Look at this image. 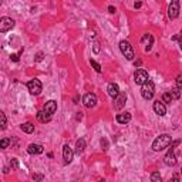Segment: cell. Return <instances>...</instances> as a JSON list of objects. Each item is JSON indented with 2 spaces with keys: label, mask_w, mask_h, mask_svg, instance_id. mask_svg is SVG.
Instances as JSON below:
<instances>
[{
  "label": "cell",
  "mask_w": 182,
  "mask_h": 182,
  "mask_svg": "<svg viewBox=\"0 0 182 182\" xmlns=\"http://www.w3.org/2000/svg\"><path fill=\"white\" fill-rule=\"evenodd\" d=\"M181 172H182V170H181Z\"/></svg>",
  "instance_id": "74e56055"
},
{
  "label": "cell",
  "mask_w": 182,
  "mask_h": 182,
  "mask_svg": "<svg viewBox=\"0 0 182 182\" xmlns=\"http://www.w3.org/2000/svg\"><path fill=\"white\" fill-rule=\"evenodd\" d=\"M101 145L104 147V150H107V147H108V144H107V140H101Z\"/></svg>",
  "instance_id": "4dcf8cb0"
},
{
  "label": "cell",
  "mask_w": 182,
  "mask_h": 182,
  "mask_svg": "<svg viewBox=\"0 0 182 182\" xmlns=\"http://www.w3.org/2000/svg\"><path fill=\"white\" fill-rule=\"evenodd\" d=\"M94 53H100V46H98V43H96V44H94Z\"/></svg>",
  "instance_id": "1f68e13d"
},
{
  "label": "cell",
  "mask_w": 182,
  "mask_h": 182,
  "mask_svg": "<svg viewBox=\"0 0 182 182\" xmlns=\"http://www.w3.org/2000/svg\"><path fill=\"white\" fill-rule=\"evenodd\" d=\"M83 104L87 108H94L97 104V96L94 93H87L83 98Z\"/></svg>",
  "instance_id": "9c48e42d"
},
{
  "label": "cell",
  "mask_w": 182,
  "mask_h": 182,
  "mask_svg": "<svg viewBox=\"0 0 182 182\" xmlns=\"http://www.w3.org/2000/svg\"><path fill=\"white\" fill-rule=\"evenodd\" d=\"M108 12H110V13H115V9H114L112 6H110V7H108Z\"/></svg>",
  "instance_id": "d6a6232c"
},
{
  "label": "cell",
  "mask_w": 182,
  "mask_h": 182,
  "mask_svg": "<svg viewBox=\"0 0 182 182\" xmlns=\"http://www.w3.org/2000/svg\"><path fill=\"white\" fill-rule=\"evenodd\" d=\"M154 111H155V114H158L160 117H164V115L166 114V107H165V102L164 101H155L154 102Z\"/></svg>",
  "instance_id": "8fae6325"
},
{
  "label": "cell",
  "mask_w": 182,
  "mask_h": 182,
  "mask_svg": "<svg viewBox=\"0 0 182 182\" xmlns=\"http://www.w3.org/2000/svg\"><path fill=\"white\" fill-rule=\"evenodd\" d=\"M10 164H12L13 168H17V166H19V162H17V160H14V158L12 160V162H10Z\"/></svg>",
  "instance_id": "f1b7e54d"
},
{
  "label": "cell",
  "mask_w": 182,
  "mask_h": 182,
  "mask_svg": "<svg viewBox=\"0 0 182 182\" xmlns=\"http://www.w3.org/2000/svg\"><path fill=\"white\" fill-rule=\"evenodd\" d=\"M175 145H179V141H175V142L171 144L170 151L166 152L165 158H164V162H165L166 165H170V166L176 165V157H175V152H174V147H175Z\"/></svg>",
  "instance_id": "3957f363"
},
{
  "label": "cell",
  "mask_w": 182,
  "mask_h": 182,
  "mask_svg": "<svg viewBox=\"0 0 182 182\" xmlns=\"http://www.w3.org/2000/svg\"><path fill=\"white\" fill-rule=\"evenodd\" d=\"M154 94H155V86L151 80H148L145 84H142V88H141V96L145 100H152Z\"/></svg>",
  "instance_id": "7a4b0ae2"
},
{
  "label": "cell",
  "mask_w": 182,
  "mask_h": 182,
  "mask_svg": "<svg viewBox=\"0 0 182 182\" xmlns=\"http://www.w3.org/2000/svg\"><path fill=\"white\" fill-rule=\"evenodd\" d=\"M176 87L182 90V76H179L178 78H176Z\"/></svg>",
  "instance_id": "4316f807"
},
{
  "label": "cell",
  "mask_w": 182,
  "mask_h": 182,
  "mask_svg": "<svg viewBox=\"0 0 182 182\" xmlns=\"http://www.w3.org/2000/svg\"><path fill=\"white\" fill-rule=\"evenodd\" d=\"M9 144H10V140H9V138H3V140L0 141V148H3V150H4V148L9 147Z\"/></svg>",
  "instance_id": "cb8c5ba5"
},
{
  "label": "cell",
  "mask_w": 182,
  "mask_h": 182,
  "mask_svg": "<svg viewBox=\"0 0 182 182\" xmlns=\"http://www.w3.org/2000/svg\"><path fill=\"white\" fill-rule=\"evenodd\" d=\"M37 120L40 122H50L51 121V115L48 114V112H46L44 110H43V111H40V112H37Z\"/></svg>",
  "instance_id": "ac0fdd59"
},
{
  "label": "cell",
  "mask_w": 182,
  "mask_h": 182,
  "mask_svg": "<svg viewBox=\"0 0 182 182\" xmlns=\"http://www.w3.org/2000/svg\"><path fill=\"white\" fill-rule=\"evenodd\" d=\"M20 130L23 132H26V134H32V132H34V125L32 122H26V124L20 125Z\"/></svg>",
  "instance_id": "d6986e66"
},
{
  "label": "cell",
  "mask_w": 182,
  "mask_h": 182,
  "mask_svg": "<svg viewBox=\"0 0 182 182\" xmlns=\"http://www.w3.org/2000/svg\"><path fill=\"white\" fill-rule=\"evenodd\" d=\"M14 20L12 19V17H2V20H0V32L2 33H6L9 32V30H12L13 27H14Z\"/></svg>",
  "instance_id": "8992f818"
},
{
  "label": "cell",
  "mask_w": 182,
  "mask_h": 182,
  "mask_svg": "<svg viewBox=\"0 0 182 182\" xmlns=\"http://www.w3.org/2000/svg\"><path fill=\"white\" fill-rule=\"evenodd\" d=\"M91 66L94 67V70H96L97 73H101V66H100V64L97 63L96 60H91Z\"/></svg>",
  "instance_id": "d4e9b609"
},
{
  "label": "cell",
  "mask_w": 182,
  "mask_h": 182,
  "mask_svg": "<svg viewBox=\"0 0 182 182\" xmlns=\"http://www.w3.org/2000/svg\"><path fill=\"white\" fill-rule=\"evenodd\" d=\"M181 91H182V90H181V88H178V87H175V88L171 90V94H172L174 100H178L179 97H181Z\"/></svg>",
  "instance_id": "7402d4cb"
},
{
  "label": "cell",
  "mask_w": 182,
  "mask_h": 182,
  "mask_svg": "<svg viewBox=\"0 0 182 182\" xmlns=\"http://www.w3.org/2000/svg\"><path fill=\"white\" fill-rule=\"evenodd\" d=\"M43 110H44L46 112H48L50 115H53L56 111H57V102H56L54 100H50V101H47L44 104V108Z\"/></svg>",
  "instance_id": "5bb4252c"
},
{
  "label": "cell",
  "mask_w": 182,
  "mask_h": 182,
  "mask_svg": "<svg viewBox=\"0 0 182 182\" xmlns=\"http://www.w3.org/2000/svg\"><path fill=\"white\" fill-rule=\"evenodd\" d=\"M43 60V53H37L36 54V61H42Z\"/></svg>",
  "instance_id": "83f0119b"
},
{
  "label": "cell",
  "mask_w": 182,
  "mask_h": 182,
  "mask_svg": "<svg viewBox=\"0 0 182 182\" xmlns=\"http://www.w3.org/2000/svg\"><path fill=\"white\" fill-rule=\"evenodd\" d=\"M107 91H108V96L112 97V98H115V97L120 94V87L118 84H115V83H110L108 87H107Z\"/></svg>",
  "instance_id": "9a60e30c"
},
{
  "label": "cell",
  "mask_w": 182,
  "mask_h": 182,
  "mask_svg": "<svg viewBox=\"0 0 182 182\" xmlns=\"http://www.w3.org/2000/svg\"><path fill=\"white\" fill-rule=\"evenodd\" d=\"M73 157H74V152L68 145H64L63 147V158H64V162L66 164H70L73 161Z\"/></svg>",
  "instance_id": "4fadbf2b"
},
{
  "label": "cell",
  "mask_w": 182,
  "mask_h": 182,
  "mask_svg": "<svg viewBox=\"0 0 182 182\" xmlns=\"http://www.w3.org/2000/svg\"><path fill=\"white\" fill-rule=\"evenodd\" d=\"M27 151H29V154H32V155H38V154H43L44 148H43V145H40V144H30L29 148H27Z\"/></svg>",
  "instance_id": "2e32d148"
},
{
  "label": "cell",
  "mask_w": 182,
  "mask_h": 182,
  "mask_svg": "<svg viewBox=\"0 0 182 182\" xmlns=\"http://www.w3.org/2000/svg\"><path fill=\"white\" fill-rule=\"evenodd\" d=\"M84 148H86V141H84L83 138L77 140V142H76V152L77 154H81L84 151Z\"/></svg>",
  "instance_id": "ffe728a7"
},
{
  "label": "cell",
  "mask_w": 182,
  "mask_h": 182,
  "mask_svg": "<svg viewBox=\"0 0 182 182\" xmlns=\"http://www.w3.org/2000/svg\"><path fill=\"white\" fill-rule=\"evenodd\" d=\"M179 47H181V50H182V34L179 36Z\"/></svg>",
  "instance_id": "836d02e7"
},
{
  "label": "cell",
  "mask_w": 182,
  "mask_h": 182,
  "mask_svg": "<svg viewBox=\"0 0 182 182\" xmlns=\"http://www.w3.org/2000/svg\"><path fill=\"white\" fill-rule=\"evenodd\" d=\"M125 101H127V94L120 91V94L114 98V108L115 110H121L122 107L125 106Z\"/></svg>",
  "instance_id": "30bf717a"
},
{
  "label": "cell",
  "mask_w": 182,
  "mask_h": 182,
  "mask_svg": "<svg viewBox=\"0 0 182 182\" xmlns=\"http://www.w3.org/2000/svg\"><path fill=\"white\" fill-rule=\"evenodd\" d=\"M141 7V2H138V3H135V9H140Z\"/></svg>",
  "instance_id": "d590c367"
},
{
  "label": "cell",
  "mask_w": 182,
  "mask_h": 182,
  "mask_svg": "<svg viewBox=\"0 0 182 182\" xmlns=\"http://www.w3.org/2000/svg\"><path fill=\"white\" fill-rule=\"evenodd\" d=\"M172 100H174V97H172V94H171V91L162 94V101L164 102H172Z\"/></svg>",
  "instance_id": "44dd1931"
},
{
  "label": "cell",
  "mask_w": 182,
  "mask_h": 182,
  "mask_svg": "<svg viewBox=\"0 0 182 182\" xmlns=\"http://www.w3.org/2000/svg\"><path fill=\"white\" fill-rule=\"evenodd\" d=\"M151 181H152V182H160L161 181L160 172H152V174H151Z\"/></svg>",
  "instance_id": "603a6c76"
},
{
  "label": "cell",
  "mask_w": 182,
  "mask_h": 182,
  "mask_svg": "<svg viewBox=\"0 0 182 182\" xmlns=\"http://www.w3.org/2000/svg\"><path fill=\"white\" fill-rule=\"evenodd\" d=\"M33 178H34V179H43V176L42 175H34Z\"/></svg>",
  "instance_id": "e575fe53"
},
{
  "label": "cell",
  "mask_w": 182,
  "mask_h": 182,
  "mask_svg": "<svg viewBox=\"0 0 182 182\" xmlns=\"http://www.w3.org/2000/svg\"><path fill=\"white\" fill-rule=\"evenodd\" d=\"M141 43L145 46V51H151V48H152V46H154V37H152V34H150V33L144 34V37L141 38Z\"/></svg>",
  "instance_id": "7c38bea8"
},
{
  "label": "cell",
  "mask_w": 182,
  "mask_h": 182,
  "mask_svg": "<svg viewBox=\"0 0 182 182\" xmlns=\"http://www.w3.org/2000/svg\"><path fill=\"white\" fill-rule=\"evenodd\" d=\"M120 50H121V53L125 56L127 60H132V58H134V50H132V46L128 42H125V40L120 42Z\"/></svg>",
  "instance_id": "277c9868"
},
{
  "label": "cell",
  "mask_w": 182,
  "mask_h": 182,
  "mask_svg": "<svg viewBox=\"0 0 182 182\" xmlns=\"http://www.w3.org/2000/svg\"><path fill=\"white\" fill-rule=\"evenodd\" d=\"M27 88H29L30 94H33V96H38V94L43 91V86H42V83H40V80H37V78L30 80L29 83H27Z\"/></svg>",
  "instance_id": "5b68a950"
},
{
  "label": "cell",
  "mask_w": 182,
  "mask_h": 182,
  "mask_svg": "<svg viewBox=\"0 0 182 182\" xmlns=\"http://www.w3.org/2000/svg\"><path fill=\"white\" fill-rule=\"evenodd\" d=\"M134 81H135V84H138V86L145 84L148 81V73L145 70H142V68L137 70L135 74H134Z\"/></svg>",
  "instance_id": "52a82bcc"
},
{
  "label": "cell",
  "mask_w": 182,
  "mask_h": 182,
  "mask_svg": "<svg viewBox=\"0 0 182 182\" xmlns=\"http://www.w3.org/2000/svg\"><path fill=\"white\" fill-rule=\"evenodd\" d=\"M117 121L120 124H128L131 121V114L130 112H121V114H117Z\"/></svg>",
  "instance_id": "e0dca14e"
},
{
  "label": "cell",
  "mask_w": 182,
  "mask_h": 182,
  "mask_svg": "<svg viewBox=\"0 0 182 182\" xmlns=\"http://www.w3.org/2000/svg\"><path fill=\"white\" fill-rule=\"evenodd\" d=\"M168 16L170 19H176L179 16V0H171L168 7Z\"/></svg>",
  "instance_id": "ba28073f"
},
{
  "label": "cell",
  "mask_w": 182,
  "mask_h": 182,
  "mask_svg": "<svg viewBox=\"0 0 182 182\" xmlns=\"http://www.w3.org/2000/svg\"><path fill=\"white\" fill-rule=\"evenodd\" d=\"M10 57H12V60H13V61H16V63L19 61V54H12Z\"/></svg>",
  "instance_id": "f546056e"
},
{
  "label": "cell",
  "mask_w": 182,
  "mask_h": 182,
  "mask_svg": "<svg viewBox=\"0 0 182 182\" xmlns=\"http://www.w3.org/2000/svg\"><path fill=\"white\" fill-rule=\"evenodd\" d=\"M0 120H2V130H4L6 128V114L4 112H0Z\"/></svg>",
  "instance_id": "484cf974"
},
{
  "label": "cell",
  "mask_w": 182,
  "mask_h": 182,
  "mask_svg": "<svg viewBox=\"0 0 182 182\" xmlns=\"http://www.w3.org/2000/svg\"><path fill=\"white\" fill-rule=\"evenodd\" d=\"M171 144H172V137H171L170 134H162L158 138H155V141L152 142V150L160 152V151L168 148Z\"/></svg>",
  "instance_id": "6da1fadb"
},
{
  "label": "cell",
  "mask_w": 182,
  "mask_h": 182,
  "mask_svg": "<svg viewBox=\"0 0 182 182\" xmlns=\"http://www.w3.org/2000/svg\"><path fill=\"white\" fill-rule=\"evenodd\" d=\"M134 66H135V67H137V66H141V60H138V61H135V63H134Z\"/></svg>",
  "instance_id": "8d00e7d4"
}]
</instances>
